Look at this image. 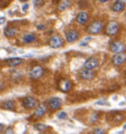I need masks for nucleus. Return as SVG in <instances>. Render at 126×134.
<instances>
[{"mask_svg":"<svg viewBox=\"0 0 126 134\" xmlns=\"http://www.w3.org/2000/svg\"><path fill=\"white\" fill-rule=\"evenodd\" d=\"M102 27H104V23L101 21L97 20V21H94L93 23L90 24L87 31L91 35H98V34L101 33V31L102 30Z\"/></svg>","mask_w":126,"mask_h":134,"instance_id":"obj_1","label":"nucleus"},{"mask_svg":"<svg viewBox=\"0 0 126 134\" xmlns=\"http://www.w3.org/2000/svg\"><path fill=\"white\" fill-rule=\"evenodd\" d=\"M22 105H23V107H24L25 109H32L37 108V107L38 105V100H37L36 98L29 96V97H26V98L23 99V100H22Z\"/></svg>","mask_w":126,"mask_h":134,"instance_id":"obj_2","label":"nucleus"},{"mask_svg":"<svg viewBox=\"0 0 126 134\" xmlns=\"http://www.w3.org/2000/svg\"><path fill=\"white\" fill-rule=\"evenodd\" d=\"M43 73H44L43 68H42L41 65H35V66L32 67V69L30 70L29 75L31 79L37 80V79H39L41 77H42Z\"/></svg>","mask_w":126,"mask_h":134,"instance_id":"obj_3","label":"nucleus"},{"mask_svg":"<svg viewBox=\"0 0 126 134\" xmlns=\"http://www.w3.org/2000/svg\"><path fill=\"white\" fill-rule=\"evenodd\" d=\"M118 31H119V24H118L117 22H109L107 26L105 27V34L107 36H110V37L115 36L118 33Z\"/></svg>","mask_w":126,"mask_h":134,"instance_id":"obj_4","label":"nucleus"},{"mask_svg":"<svg viewBox=\"0 0 126 134\" xmlns=\"http://www.w3.org/2000/svg\"><path fill=\"white\" fill-rule=\"evenodd\" d=\"M110 50L115 54H122L125 51V44L122 42H113L110 44Z\"/></svg>","mask_w":126,"mask_h":134,"instance_id":"obj_5","label":"nucleus"},{"mask_svg":"<svg viewBox=\"0 0 126 134\" xmlns=\"http://www.w3.org/2000/svg\"><path fill=\"white\" fill-rule=\"evenodd\" d=\"M57 88L61 92L67 93L72 89V83L67 79H60L57 83Z\"/></svg>","mask_w":126,"mask_h":134,"instance_id":"obj_6","label":"nucleus"},{"mask_svg":"<svg viewBox=\"0 0 126 134\" xmlns=\"http://www.w3.org/2000/svg\"><path fill=\"white\" fill-rule=\"evenodd\" d=\"M48 43L52 48H58L63 46V38L59 35H54L49 38Z\"/></svg>","mask_w":126,"mask_h":134,"instance_id":"obj_7","label":"nucleus"},{"mask_svg":"<svg viewBox=\"0 0 126 134\" xmlns=\"http://www.w3.org/2000/svg\"><path fill=\"white\" fill-rule=\"evenodd\" d=\"M98 66H99V59L97 57H94V56L89 57L84 63V68L88 69V70H93V69L97 68Z\"/></svg>","mask_w":126,"mask_h":134,"instance_id":"obj_8","label":"nucleus"},{"mask_svg":"<svg viewBox=\"0 0 126 134\" xmlns=\"http://www.w3.org/2000/svg\"><path fill=\"white\" fill-rule=\"evenodd\" d=\"M61 105H62V100L57 97H53L48 100V107L51 110H57L61 108Z\"/></svg>","mask_w":126,"mask_h":134,"instance_id":"obj_9","label":"nucleus"},{"mask_svg":"<svg viewBox=\"0 0 126 134\" xmlns=\"http://www.w3.org/2000/svg\"><path fill=\"white\" fill-rule=\"evenodd\" d=\"M80 37V34L78 31H76L74 29L69 30L67 33H66V41L68 42H76Z\"/></svg>","mask_w":126,"mask_h":134,"instance_id":"obj_10","label":"nucleus"},{"mask_svg":"<svg viewBox=\"0 0 126 134\" xmlns=\"http://www.w3.org/2000/svg\"><path fill=\"white\" fill-rule=\"evenodd\" d=\"M46 113V105L44 104H41L39 105H38L36 109H35L34 113H33V116L39 118V117L43 116Z\"/></svg>","mask_w":126,"mask_h":134,"instance_id":"obj_11","label":"nucleus"},{"mask_svg":"<svg viewBox=\"0 0 126 134\" xmlns=\"http://www.w3.org/2000/svg\"><path fill=\"white\" fill-rule=\"evenodd\" d=\"M79 76L83 80H92L95 77V72L93 70H88V69H82L79 71Z\"/></svg>","mask_w":126,"mask_h":134,"instance_id":"obj_12","label":"nucleus"},{"mask_svg":"<svg viewBox=\"0 0 126 134\" xmlns=\"http://www.w3.org/2000/svg\"><path fill=\"white\" fill-rule=\"evenodd\" d=\"M24 62V59L19 58V57H14V58H9L6 59L4 61V63L7 65V66H11V67H16L18 65H20Z\"/></svg>","mask_w":126,"mask_h":134,"instance_id":"obj_13","label":"nucleus"},{"mask_svg":"<svg viewBox=\"0 0 126 134\" xmlns=\"http://www.w3.org/2000/svg\"><path fill=\"white\" fill-rule=\"evenodd\" d=\"M89 18H90V15L89 13L87 12H80L77 16H76V21L78 24H81V25H84L88 22Z\"/></svg>","mask_w":126,"mask_h":134,"instance_id":"obj_14","label":"nucleus"},{"mask_svg":"<svg viewBox=\"0 0 126 134\" xmlns=\"http://www.w3.org/2000/svg\"><path fill=\"white\" fill-rule=\"evenodd\" d=\"M111 62L114 66H120L125 62V56L123 54H115L111 59Z\"/></svg>","mask_w":126,"mask_h":134,"instance_id":"obj_15","label":"nucleus"},{"mask_svg":"<svg viewBox=\"0 0 126 134\" xmlns=\"http://www.w3.org/2000/svg\"><path fill=\"white\" fill-rule=\"evenodd\" d=\"M23 42L24 43H32L37 41V36L35 33H29L23 36Z\"/></svg>","mask_w":126,"mask_h":134,"instance_id":"obj_16","label":"nucleus"},{"mask_svg":"<svg viewBox=\"0 0 126 134\" xmlns=\"http://www.w3.org/2000/svg\"><path fill=\"white\" fill-rule=\"evenodd\" d=\"M111 8L114 12H122L125 8V2L124 1H114Z\"/></svg>","mask_w":126,"mask_h":134,"instance_id":"obj_17","label":"nucleus"},{"mask_svg":"<svg viewBox=\"0 0 126 134\" xmlns=\"http://www.w3.org/2000/svg\"><path fill=\"white\" fill-rule=\"evenodd\" d=\"M15 107H16V105H15V102L12 100H6V102H4L3 104H2V105H1V108L4 109H8V110H12V111H14L15 110Z\"/></svg>","mask_w":126,"mask_h":134,"instance_id":"obj_18","label":"nucleus"},{"mask_svg":"<svg viewBox=\"0 0 126 134\" xmlns=\"http://www.w3.org/2000/svg\"><path fill=\"white\" fill-rule=\"evenodd\" d=\"M18 31L16 28H14V27H7L4 31V34L5 36L7 37V38H13V37H15L16 35H17Z\"/></svg>","mask_w":126,"mask_h":134,"instance_id":"obj_19","label":"nucleus"},{"mask_svg":"<svg viewBox=\"0 0 126 134\" xmlns=\"http://www.w3.org/2000/svg\"><path fill=\"white\" fill-rule=\"evenodd\" d=\"M70 5H71L70 1H60L58 4V10L63 11V10H65L66 8H68Z\"/></svg>","mask_w":126,"mask_h":134,"instance_id":"obj_20","label":"nucleus"},{"mask_svg":"<svg viewBox=\"0 0 126 134\" xmlns=\"http://www.w3.org/2000/svg\"><path fill=\"white\" fill-rule=\"evenodd\" d=\"M124 119V115L122 113H114V116L111 118V120H113L115 122H120Z\"/></svg>","mask_w":126,"mask_h":134,"instance_id":"obj_21","label":"nucleus"},{"mask_svg":"<svg viewBox=\"0 0 126 134\" xmlns=\"http://www.w3.org/2000/svg\"><path fill=\"white\" fill-rule=\"evenodd\" d=\"M34 128H36V129L38 130V131H42V130H44L45 128H47V127H46V125L42 124V123H36L34 125Z\"/></svg>","mask_w":126,"mask_h":134,"instance_id":"obj_22","label":"nucleus"},{"mask_svg":"<svg viewBox=\"0 0 126 134\" xmlns=\"http://www.w3.org/2000/svg\"><path fill=\"white\" fill-rule=\"evenodd\" d=\"M93 134H105V131L101 127H98L93 131Z\"/></svg>","mask_w":126,"mask_h":134,"instance_id":"obj_23","label":"nucleus"},{"mask_svg":"<svg viewBox=\"0 0 126 134\" xmlns=\"http://www.w3.org/2000/svg\"><path fill=\"white\" fill-rule=\"evenodd\" d=\"M98 118H99V113H94L92 114V116H91V118H90V120L92 122H95L98 120Z\"/></svg>","mask_w":126,"mask_h":134,"instance_id":"obj_24","label":"nucleus"},{"mask_svg":"<svg viewBox=\"0 0 126 134\" xmlns=\"http://www.w3.org/2000/svg\"><path fill=\"white\" fill-rule=\"evenodd\" d=\"M57 117H58L59 119H63V118H66V117H67V114H66L65 111H61L60 113H58Z\"/></svg>","mask_w":126,"mask_h":134,"instance_id":"obj_25","label":"nucleus"},{"mask_svg":"<svg viewBox=\"0 0 126 134\" xmlns=\"http://www.w3.org/2000/svg\"><path fill=\"white\" fill-rule=\"evenodd\" d=\"M3 134H14V132H13V129L11 128V127H8V128L4 131V133Z\"/></svg>","mask_w":126,"mask_h":134,"instance_id":"obj_26","label":"nucleus"},{"mask_svg":"<svg viewBox=\"0 0 126 134\" xmlns=\"http://www.w3.org/2000/svg\"><path fill=\"white\" fill-rule=\"evenodd\" d=\"M5 23V18L4 17H0V24H4Z\"/></svg>","mask_w":126,"mask_h":134,"instance_id":"obj_27","label":"nucleus"},{"mask_svg":"<svg viewBox=\"0 0 126 134\" xmlns=\"http://www.w3.org/2000/svg\"><path fill=\"white\" fill-rule=\"evenodd\" d=\"M38 30H44V29H45V27H44L43 25H38Z\"/></svg>","mask_w":126,"mask_h":134,"instance_id":"obj_28","label":"nucleus"},{"mask_svg":"<svg viewBox=\"0 0 126 134\" xmlns=\"http://www.w3.org/2000/svg\"><path fill=\"white\" fill-rule=\"evenodd\" d=\"M28 7H29V6H28V4H25L24 6H23V10H26V9H28Z\"/></svg>","mask_w":126,"mask_h":134,"instance_id":"obj_29","label":"nucleus"},{"mask_svg":"<svg viewBox=\"0 0 126 134\" xmlns=\"http://www.w3.org/2000/svg\"><path fill=\"white\" fill-rule=\"evenodd\" d=\"M99 2H101V3H105V2H108V0H100Z\"/></svg>","mask_w":126,"mask_h":134,"instance_id":"obj_30","label":"nucleus"},{"mask_svg":"<svg viewBox=\"0 0 126 134\" xmlns=\"http://www.w3.org/2000/svg\"><path fill=\"white\" fill-rule=\"evenodd\" d=\"M2 89H3V83H2L1 81H0V91H1Z\"/></svg>","mask_w":126,"mask_h":134,"instance_id":"obj_31","label":"nucleus"},{"mask_svg":"<svg viewBox=\"0 0 126 134\" xmlns=\"http://www.w3.org/2000/svg\"><path fill=\"white\" fill-rule=\"evenodd\" d=\"M2 130H3V124H1V123H0V133L2 132Z\"/></svg>","mask_w":126,"mask_h":134,"instance_id":"obj_32","label":"nucleus"}]
</instances>
